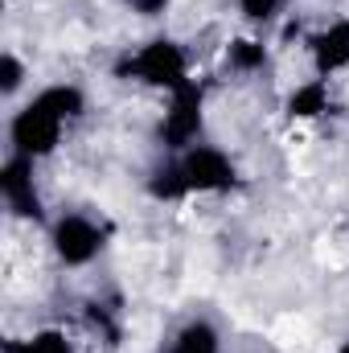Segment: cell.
Wrapping results in <instances>:
<instances>
[{
    "mask_svg": "<svg viewBox=\"0 0 349 353\" xmlns=\"http://www.w3.org/2000/svg\"><path fill=\"white\" fill-rule=\"evenodd\" d=\"M87 107V94L70 83H58V87L37 90L21 111H12L8 119V148L12 157H25V161H46L58 152L70 119H79Z\"/></svg>",
    "mask_w": 349,
    "mask_h": 353,
    "instance_id": "1",
    "label": "cell"
},
{
    "mask_svg": "<svg viewBox=\"0 0 349 353\" xmlns=\"http://www.w3.org/2000/svg\"><path fill=\"white\" fill-rule=\"evenodd\" d=\"M119 79H128V83H144V87H161V90H181L185 83H193L189 79V58H185V50L169 41V37H157V41H148V46H140L136 54H128L123 62H119Z\"/></svg>",
    "mask_w": 349,
    "mask_h": 353,
    "instance_id": "2",
    "label": "cell"
},
{
    "mask_svg": "<svg viewBox=\"0 0 349 353\" xmlns=\"http://www.w3.org/2000/svg\"><path fill=\"white\" fill-rule=\"evenodd\" d=\"M201 107H206V94L197 83H185L181 90L169 94V111L161 119V136H165V148L185 152L197 144L201 136Z\"/></svg>",
    "mask_w": 349,
    "mask_h": 353,
    "instance_id": "3",
    "label": "cell"
},
{
    "mask_svg": "<svg viewBox=\"0 0 349 353\" xmlns=\"http://www.w3.org/2000/svg\"><path fill=\"white\" fill-rule=\"evenodd\" d=\"M54 255L66 267H87L103 251V226L87 214H62L54 222Z\"/></svg>",
    "mask_w": 349,
    "mask_h": 353,
    "instance_id": "4",
    "label": "cell"
},
{
    "mask_svg": "<svg viewBox=\"0 0 349 353\" xmlns=\"http://www.w3.org/2000/svg\"><path fill=\"white\" fill-rule=\"evenodd\" d=\"M33 165L37 161H25V157L8 152V161L0 169V193H4V205L17 218L41 222V193H37V181H33Z\"/></svg>",
    "mask_w": 349,
    "mask_h": 353,
    "instance_id": "5",
    "label": "cell"
},
{
    "mask_svg": "<svg viewBox=\"0 0 349 353\" xmlns=\"http://www.w3.org/2000/svg\"><path fill=\"white\" fill-rule=\"evenodd\" d=\"M308 54L317 66V79H333L349 70V21H333L317 37H308Z\"/></svg>",
    "mask_w": 349,
    "mask_h": 353,
    "instance_id": "6",
    "label": "cell"
},
{
    "mask_svg": "<svg viewBox=\"0 0 349 353\" xmlns=\"http://www.w3.org/2000/svg\"><path fill=\"white\" fill-rule=\"evenodd\" d=\"M329 103H333V94H329V79H308V83H300V87L292 90L288 111H292L296 119H317V115L329 111Z\"/></svg>",
    "mask_w": 349,
    "mask_h": 353,
    "instance_id": "7",
    "label": "cell"
},
{
    "mask_svg": "<svg viewBox=\"0 0 349 353\" xmlns=\"http://www.w3.org/2000/svg\"><path fill=\"white\" fill-rule=\"evenodd\" d=\"M169 353H222V337H218V329L210 321H189L173 337Z\"/></svg>",
    "mask_w": 349,
    "mask_h": 353,
    "instance_id": "8",
    "label": "cell"
},
{
    "mask_svg": "<svg viewBox=\"0 0 349 353\" xmlns=\"http://www.w3.org/2000/svg\"><path fill=\"white\" fill-rule=\"evenodd\" d=\"M8 353H74V345L58 329H37L25 341H8Z\"/></svg>",
    "mask_w": 349,
    "mask_h": 353,
    "instance_id": "9",
    "label": "cell"
},
{
    "mask_svg": "<svg viewBox=\"0 0 349 353\" xmlns=\"http://www.w3.org/2000/svg\"><path fill=\"white\" fill-rule=\"evenodd\" d=\"M21 83H25V62H21L12 50H4V54H0V94L12 99V94L21 90Z\"/></svg>",
    "mask_w": 349,
    "mask_h": 353,
    "instance_id": "10",
    "label": "cell"
},
{
    "mask_svg": "<svg viewBox=\"0 0 349 353\" xmlns=\"http://www.w3.org/2000/svg\"><path fill=\"white\" fill-rule=\"evenodd\" d=\"M230 62H235L239 70H259L263 62H267V46H263V41H251V37H243V41L230 46Z\"/></svg>",
    "mask_w": 349,
    "mask_h": 353,
    "instance_id": "11",
    "label": "cell"
},
{
    "mask_svg": "<svg viewBox=\"0 0 349 353\" xmlns=\"http://www.w3.org/2000/svg\"><path fill=\"white\" fill-rule=\"evenodd\" d=\"M279 4H283V0H239V12H243L247 21H255V25H267V21L279 17Z\"/></svg>",
    "mask_w": 349,
    "mask_h": 353,
    "instance_id": "12",
    "label": "cell"
},
{
    "mask_svg": "<svg viewBox=\"0 0 349 353\" xmlns=\"http://www.w3.org/2000/svg\"><path fill=\"white\" fill-rule=\"evenodd\" d=\"M132 8H136L140 17H157V12L169 8V0H132Z\"/></svg>",
    "mask_w": 349,
    "mask_h": 353,
    "instance_id": "13",
    "label": "cell"
},
{
    "mask_svg": "<svg viewBox=\"0 0 349 353\" xmlns=\"http://www.w3.org/2000/svg\"><path fill=\"white\" fill-rule=\"evenodd\" d=\"M337 353H349V341H346V345H341V350H337Z\"/></svg>",
    "mask_w": 349,
    "mask_h": 353,
    "instance_id": "14",
    "label": "cell"
}]
</instances>
